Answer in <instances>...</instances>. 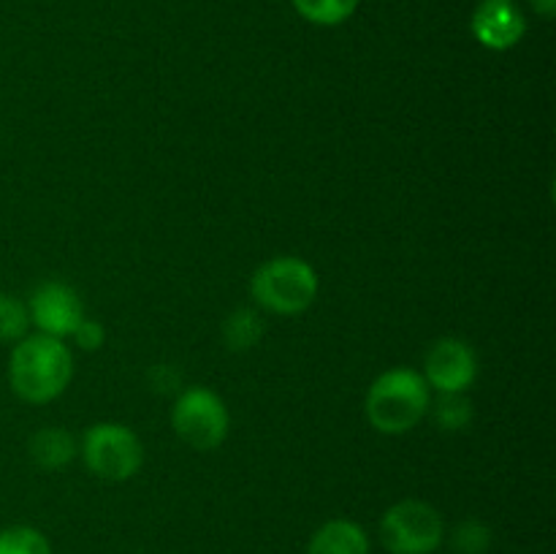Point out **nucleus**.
Listing matches in <instances>:
<instances>
[{
    "label": "nucleus",
    "mask_w": 556,
    "mask_h": 554,
    "mask_svg": "<svg viewBox=\"0 0 556 554\" xmlns=\"http://www.w3.org/2000/svg\"><path fill=\"white\" fill-rule=\"evenodd\" d=\"M470 33L481 47L508 52L525 38L527 16L516 0H481L470 16Z\"/></svg>",
    "instance_id": "obj_9"
},
{
    "label": "nucleus",
    "mask_w": 556,
    "mask_h": 554,
    "mask_svg": "<svg viewBox=\"0 0 556 554\" xmlns=\"http://www.w3.org/2000/svg\"><path fill=\"white\" fill-rule=\"evenodd\" d=\"M76 456V438L63 427H43L30 438V459L43 470H60Z\"/></svg>",
    "instance_id": "obj_11"
},
{
    "label": "nucleus",
    "mask_w": 556,
    "mask_h": 554,
    "mask_svg": "<svg viewBox=\"0 0 556 554\" xmlns=\"http://www.w3.org/2000/svg\"><path fill=\"white\" fill-rule=\"evenodd\" d=\"M434 421L445 432H459L472 421V402L465 394H440L434 405Z\"/></svg>",
    "instance_id": "obj_15"
},
{
    "label": "nucleus",
    "mask_w": 556,
    "mask_h": 554,
    "mask_svg": "<svg viewBox=\"0 0 556 554\" xmlns=\"http://www.w3.org/2000/svg\"><path fill=\"white\" fill-rule=\"evenodd\" d=\"M454 549L459 554H486L492 546V530L478 519H465L454 530Z\"/></svg>",
    "instance_id": "obj_17"
},
{
    "label": "nucleus",
    "mask_w": 556,
    "mask_h": 554,
    "mask_svg": "<svg viewBox=\"0 0 556 554\" xmlns=\"http://www.w3.org/2000/svg\"><path fill=\"white\" fill-rule=\"evenodd\" d=\"M432 396L421 373L407 367L378 375L367 391V418L378 432L405 435L427 416Z\"/></svg>",
    "instance_id": "obj_2"
},
{
    "label": "nucleus",
    "mask_w": 556,
    "mask_h": 554,
    "mask_svg": "<svg viewBox=\"0 0 556 554\" xmlns=\"http://www.w3.org/2000/svg\"><path fill=\"white\" fill-rule=\"evenodd\" d=\"M264 337V318L255 310L239 307L223 320V342L231 351H250Z\"/></svg>",
    "instance_id": "obj_12"
},
{
    "label": "nucleus",
    "mask_w": 556,
    "mask_h": 554,
    "mask_svg": "<svg viewBox=\"0 0 556 554\" xmlns=\"http://www.w3.org/2000/svg\"><path fill=\"white\" fill-rule=\"evenodd\" d=\"M307 554H369V538L353 519H331L313 532Z\"/></svg>",
    "instance_id": "obj_10"
},
{
    "label": "nucleus",
    "mask_w": 556,
    "mask_h": 554,
    "mask_svg": "<svg viewBox=\"0 0 556 554\" xmlns=\"http://www.w3.org/2000/svg\"><path fill=\"white\" fill-rule=\"evenodd\" d=\"M255 304L275 315H299L318 297V275L307 261L280 255L255 269L250 280Z\"/></svg>",
    "instance_id": "obj_3"
},
{
    "label": "nucleus",
    "mask_w": 556,
    "mask_h": 554,
    "mask_svg": "<svg viewBox=\"0 0 556 554\" xmlns=\"http://www.w3.org/2000/svg\"><path fill=\"white\" fill-rule=\"evenodd\" d=\"M172 424L179 440L190 449L212 451L226 440L231 418H228L226 402L215 391L195 386L179 394L172 411Z\"/></svg>",
    "instance_id": "obj_6"
},
{
    "label": "nucleus",
    "mask_w": 556,
    "mask_h": 554,
    "mask_svg": "<svg viewBox=\"0 0 556 554\" xmlns=\"http://www.w3.org/2000/svg\"><path fill=\"white\" fill-rule=\"evenodd\" d=\"M71 337H74L81 351H98L103 345V340H106V331H103V326L98 320L85 318Z\"/></svg>",
    "instance_id": "obj_18"
},
{
    "label": "nucleus",
    "mask_w": 556,
    "mask_h": 554,
    "mask_svg": "<svg viewBox=\"0 0 556 554\" xmlns=\"http://www.w3.org/2000/svg\"><path fill=\"white\" fill-rule=\"evenodd\" d=\"M30 324L27 307L11 293H0V342L22 340Z\"/></svg>",
    "instance_id": "obj_16"
},
{
    "label": "nucleus",
    "mask_w": 556,
    "mask_h": 554,
    "mask_svg": "<svg viewBox=\"0 0 556 554\" xmlns=\"http://www.w3.org/2000/svg\"><path fill=\"white\" fill-rule=\"evenodd\" d=\"M478 378V356L465 340L443 337L434 342L424 362V380L440 394H465Z\"/></svg>",
    "instance_id": "obj_7"
},
{
    "label": "nucleus",
    "mask_w": 556,
    "mask_h": 554,
    "mask_svg": "<svg viewBox=\"0 0 556 554\" xmlns=\"http://www.w3.org/2000/svg\"><path fill=\"white\" fill-rule=\"evenodd\" d=\"M27 315H30V324L41 329V335L63 340V337L74 335L85 320V304L74 288L52 280L33 291L30 302H27Z\"/></svg>",
    "instance_id": "obj_8"
},
{
    "label": "nucleus",
    "mask_w": 556,
    "mask_h": 554,
    "mask_svg": "<svg viewBox=\"0 0 556 554\" xmlns=\"http://www.w3.org/2000/svg\"><path fill=\"white\" fill-rule=\"evenodd\" d=\"M443 538V516L424 500L394 503L380 519V541L391 554H434Z\"/></svg>",
    "instance_id": "obj_5"
},
{
    "label": "nucleus",
    "mask_w": 556,
    "mask_h": 554,
    "mask_svg": "<svg viewBox=\"0 0 556 554\" xmlns=\"http://www.w3.org/2000/svg\"><path fill=\"white\" fill-rule=\"evenodd\" d=\"M81 456L92 476L103 481H128L144 465V445L125 424L103 421L85 432Z\"/></svg>",
    "instance_id": "obj_4"
},
{
    "label": "nucleus",
    "mask_w": 556,
    "mask_h": 554,
    "mask_svg": "<svg viewBox=\"0 0 556 554\" xmlns=\"http://www.w3.org/2000/svg\"><path fill=\"white\" fill-rule=\"evenodd\" d=\"M535 14H541L543 20H554L556 14V0H530Z\"/></svg>",
    "instance_id": "obj_19"
},
{
    "label": "nucleus",
    "mask_w": 556,
    "mask_h": 554,
    "mask_svg": "<svg viewBox=\"0 0 556 554\" xmlns=\"http://www.w3.org/2000/svg\"><path fill=\"white\" fill-rule=\"evenodd\" d=\"M0 554H52V546L41 530L16 525L0 530Z\"/></svg>",
    "instance_id": "obj_14"
},
{
    "label": "nucleus",
    "mask_w": 556,
    "mask_h": 554,
    "mask_svg": "<svg viewBox=\"0 0 556 554\" xmlns=\"http://www.w3.org/2000/svg\"><path fill=\"white\" fill-rule=\"evenodd\" d=\"M74 375V356L58 337H22L9 358V383L20 400L43 405L68 389Z\"/></svg>",
    "instance_id": "obj_1"
},
{
    "label": "nucleus",
    "mask_w": 556,
    "mask_h": 554,
    "mask_svg": "<svg viewBox=\"0 0 556 554\" xmlns=\"http://www.w3.org/2000/svg\"><path fill=\"white\" fill-rule=\"evenodd\" d=\"M299 16L318 27H334L356 14L362 0H291Z\"/></svg>",
    "instance_id": "obj_13"
}]
</instances>
